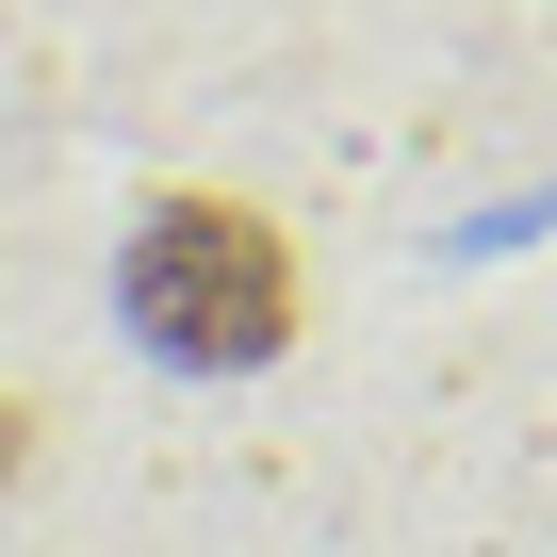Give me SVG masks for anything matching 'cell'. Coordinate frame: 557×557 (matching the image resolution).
Here are the masks:
<instances>
[{"label": "cell", "instance_id": "cell-2", "mask_svg": "<svg viewBox=\"0 0 557 557\" xmlns=\"http://www.w3.org/2000/svg\"><path fill=\"white\" fill-rule=\"evenodd\" d=\"M17 459H34V394H0V492H17Z\"/></svg>", "mask_w": 557, "mask_h": 557}, {"label": "cell", "instance_id": "cell-1", "mask_svg": "<svg viewBox=\"0 0 557 557\" xmlns=\"http://www.w3.org/2000/svg\"><path fill=\"white\" fill-rule=\"evenodd\" d=\"M115 312L164 377H262L296 345V230L230 181H164L115 246Z\"/></svg>", "mask_w": 557, "mask_h": 557}]
</instances>
